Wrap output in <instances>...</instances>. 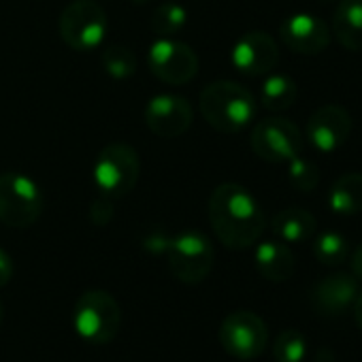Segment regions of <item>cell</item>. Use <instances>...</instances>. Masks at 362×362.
Returning <instances> with one entry per match:
<instances>
[{"instance_id": "cell-1", "label": "cell", "mask_w": 362, "mask_h": 362, "mask_svg": "<svg viewBox=\"0 0 362 362\" xmlns=\"http://www.w3.org/2000/svg\"><path fill=\"white\" fill-rule=\"evenodd\" d=\"M207 214L216 237L228 250H247L264 233L260 203L239 184H220L209 197Z\"/></svg>"}, {"instance_id": "cell-2", "label": "cell", "mask_w": 362, "mask_h": 362, "mask_svg": "<svg viewBox=\"0 0 362 362\" xmlns=\"http://www.w3.org/2000/svg\"><path fill=\"white\" fill-rule=\"evenodd\" d=\"M199 107L203 117L214 130L233 134L250 126V122L256 117L258 105L254 94L245 86L237 81L220 79L209 83L201 92Z\"/></svg>"}, {"instance_id": "cell-3", "label": "cell", "mask_w": 362, "mask_h": 362, "mask_svg": "<svg viewBox=\"0 0 362 362\" xmlns=\"http://www.w3.org/2000/svg\"><path fill=\"white\" fill-rule=\"evenodd\" d=\"M141 160L132 145L115 141L100 149L94 162V184L105 199H122L130 194L139 181Z\"/></svg>"}, {"instance_id": "cell-4", "label": "cell", "mask_w": 362, "mask_h": 362, "mask_svg": "<svg viewBox=\"0 0 362 362\" xmlns=\"http://www.w3.org/2000/svg\"><path fill=\"white\" fill-rule=\"evenodd\" d=\"M73 326L75 332L88 343H111L122 326V309L109 292L88 290L75 303Z\"/></svg>"}, {"instance_id": "cell-5", "label": "cell", "mask_w": 362, "mask_h": 362, "mask_svg": "<svg viewBox=\"0 0 362 362\" xmlns=\"http://www.w3.org/2000/svg\"><path fill=\"white\" fill-rule=\"evenodd\" d=\"M45 207L39 184L26 173H0V222L11 228L33 226Z\"/></svg>"}, {"instance_id": "cell-6", "label": "cell", "mask_w": 362, "mask_h": 362, "mask_svg": "<svg viewBox=\"0 0 362 362\" xmlns=\"http://www.w3.org/2000/svg\"><path fill=\"white\" fill-rule=\"evenodd\" d=\"M164 256L170 273L179 281L190 286L205 281L216 262V252L211 241L199 230H186L170 237Z\"/></svg>"}, {"instance_id": "cell-7", "label": "cell", "mask_w": 362, "mask_h": 362, "mask_svg": "<svg viewBox=\"0 0 362 362\" xmlns=\"http://www.w3.org/2000/svg\"><path fill=\"white\" fill-rule=\"evenodd\" d=\"M60 37L75 52L100 47L107 35V13L96 0H73L60 13Z\"/></svg>"}, {"instance_id": "cell-8", "label": "cell", "mask_w": 362, "mask_h": 362, "mask_svg": "<svg viewBox=\"0 0 362 362\" xmlns=\"http://www.w3.org/2000/svg\"><path fill=\"white\" fill-rule=\"evenodd\" d=\"M220 343L226 354L239 360H254L262 356L269 343L267 322L247 309L233 311L220 324Z\"/></svg>"}, {"instance_id": "cell-9", "label": "cell", "mask_w": 362, "mask_h": 362, "mask_svg": "<svg viewBox=\"0 0 362 362\" xmlns=\"http://www.w3.org/2000/svg\"><path fill=\"white\" fill-rule=\"evenodd\" d=\"M147 64L156 79L168 86H186L199 75L197 52L175 39L160 37L149 45Z\"/></svg>"}, {"instance_id": "cell-10", "label": "cell", "mask_w": 362, "mask_h": 362, "mask_svg": "<svg viewBox=\"0 0 362 362\" xmlns=\"http://www.w3.org/2000/svg\"><path fill=\"white\" fill-rule=\"evenodd\" d=\"M252 149L258 158L267 162H290L303 153L305 141L294 122L286 117H267L258 122L252 130Z\"/></svg>"}, {"instance_id": "cell-11", "label": "cell", "mask_w": 362, "mask_h": 362, "mask_svg": "<svg viewBox=\"0 0 362 362\" xmlns=\"http://www.w3.org/2000/svg\"><path fill=\"white\" fill-rule=\"evenodd\" d=\"M194 111L188 98L179 94H158L145 107L147 128L162 139H175L190 130Z\"/></svg>"}, {"instance_id": "cell-12", "label": "cell", "mask_w": 362, "mask_h": 362, "mask_svg": "<svg viewBox=\"0 0 362 362\" xmlns=\"http://www.w3.org/2000/svg\"><path fill=\"white\" fill-rule=\"evenodd\" d=\"M351 134V115L341 105H324L311 113L305 126L309 145L322 153H332Z\"/></svg>"}, {"instance_id": "cell-13", "label": "cell", "mask_w": 362, "mask_h": 362, "mask_svg": "<svg viewBox=\"0 0 362 362\" xmlns=\"http://www.w3.org/2000/svg\"><path fill=\"white\" fill-rule=\"evenodd\" d=\"M233 66L245 77H262L269 75L275 64L279 62V47L275 39L262 30H254L243 35L233 52H230Z\"/></svg>"}, {"instance_id": "cell-14", "label": "cell", "mask_w": 362, "mask_h": 362, "mask_svg": "<svg viewBox=\"0 0 362 362\" xmlns=\"http://www.w3.org/2000/svg\"><path fill=\"white\" fill-rule=\"evenodd\" d=\"M284 45L300 56H317L330 45V28L313 13L288 16L279 26Z\"/></svg>"}, {"instance_id": "cell-15", "label": "cell", "mask_w": 362, "mask_h": 362, "mask_svg": "<svg viewBox=\"0 0 362 362\" xmlns=\"http://www.w3.org/2000/svg\"><path fill=\"white\" fill-rule=\"evenodd\" d=\"M358 292V279L354 275L334 273L320 279L311 288V305L324 315H337L354 305Z\"/></svg>"}, {"instance_id": "cell-16", "label": "cell", "mask_w": 362, "mask_h": 362, "mask_svg": "<svg viewBox=\"0 0 362 362\" xmlns=\"http://www.w3.org/2000/svg\"><path fill=\"white\" fill-rule=\"evenodd\" d=\"M254 262H256L258 273L264 279L275 281V284L288 281L294 275V269H296L294 254L281 241H262L256 247Z\"/></svg>"}, {"instance_id": "cell-17", "label": "cell", "mask_w": 362, "mask_h": 362, "mask_svg": "<svg viewBox=\"0 0 362 362\" xmlns=\"http://www.w3.org/2000/svg\"><path fill=\"white\" fill-rule=\"evenodd\" d=\"M332 33L347 52H362V0H339L332 11Z\"/></svg>"}, {"instance_id": "cell-18", "label": "cell", "mask_w": 362, "mask_h": 362, "mask_svg": "<svg viewBox=\"0 0 362 362\" xmlns=\"http://www.w3.org/2000/svg\"><path fill=\"white\" fill-rule=\"evenodd\" d=\"M271 228L284 243H303L315 235V218L300 207H288L273 218Z\"/></svg>"}, {"instance_id": "cell-19", "label": "cell", "mask_w": 362, "mask_h": 362, "mask_svg": "<svg viewBox=\"0 0 362 362\" xmlns=\"http://www.w3.org/2000/svg\"><path fill=\"white\" fill-rule=\"evenodd\" d=\"M328 207L337 216L362 214V173L341 175L328 190Z\"/></svg>"}, {"instance_id": "cell-20", "label": "cell", "mask_w": 362, "mask_h": 362, "mask_svg": "<svg viewBox=\"0 0 362 362\" xmlns=\"http://www.w3.org/2000/svg\"><path fill=\"white\" fill-rule=\"evenodd\" d=\"M298 96L296 83L288 75H269L260 88V105L269 111H286Z\"/></svg>"}, {"instance_id": "cell-21", "label": "cell", "mask_w": 362, "mask_h": 362, "mask_svg": "<svg viewBox=\"0 0 362 362\" xmlns=\"http://www.w3.org/2000/svg\"><path fill=\"white\" fill-rule=\"evenodd\" d=\"M313 256L324 267H339L349 256V243L341 233L324 230L313 239Z\"/></svg>"}, {"instance_id": "cell-22", "label": "cell", "mask_w": 362, "mask_h": 362, "mask_svg": "<svg viewBox=\"0 0 362 362\" xmlns=\"http://www.w3.org/2000/svg\"><path fill=\"white\" fill-rule=\"evenodd\" d=\"M186 24H188V11H186V7H181L179 3H162L153 11L151 28H153V33L158 37L173 39L177 33L184 30Z\"/></svg>"}, {"instance_id": "cell-23", "label": "cell", "mask_w": 362, "mask_h": 362, "mask_svg": "<svg viewBox=\"0 0 362 362\" xmlns=\"http://www.w3.org/2000/svg\"><path fill=\"white\" fill-rule=\"evenodd\" d=\"M100 62H103V69L107 71V75L113 79H128L136 71V56L132 54V49H128L124 45L105 47Z\"/></svg>"}, {"instance_id": "cell-24", "label": "cell", "mask_w": 362, "mask_h": 362, "mask_svg": "<svg viewBox=\"0 0 362 362\" xmlns=\"http://www.w3.org/2000/svg\"><path fill=\"white\" fill-rule=\"evenodd\" d=\"M305 354H307V341L300 330L288 328L277 334L273 343L275 362H303Z\"/></svg>"}, {"instance_id": "cell-25", "label": "cell", "mask_w": 362, "mask_h": 362, "mask_svg": "<svg viewBox=\"0 0 362 362\" xmlns=\"http://www.w3.org/2000/svg\"><path fill=\"white\" fill-rule=\"evenodd\" d=\"M288 179L298 192H311L320 184V168L311 160L296 156L288 162Z\"/></svg>"}, {"instance_id": "cell-26", "label": "cell", "mask_w": 362, "mask_h": 362, "mask_svg": "<svg viewBox=\"0 0 362 362\" xmlns=\"http://www.w3.org/2000/svg\"><path fill=\"white\" fill-rule=\"evenodd\" d=\"M90 218H92V222H94V224H98V226H107V224L111 222V218H113V205H111V199H105V197L96 199V201L92 203V207H90Z\"/></svg>"}, {"instance_id": "cell-27", "label": "cell", "mask_w": 362, "mask_h": 362, "mask_svg": "<svg viewBox=\"0 0 362 362\" xmlns=\"http://www.w3.org/2000/svg\"><path fill=\"white\" fill-rule=\"evenodd\" d=\"M168 241H170V237H166V235H162V233H151L149 237H145L143 247H145L149 254L164 256V254H166V247H168Z\"/></svg>"}, {"instance_id": "cell-28", "label": "cell", "mask_w": 362, "mask_h": 362, "mask_svg": "<svg viewBox=\"0 0 362 362\" xmlns=\"http://www.w3.org/2000/svg\"><path fill=\"white\" fill-rule=\"evenodd\" d=\"M13 277V262L7 252L0 250V288H5Z\"/></svg>"}, {"instance_id": "cell-29", "label": "cell", "mask_w": 362, "mask_h": 362, "mask_svg": "<svg viewBox=\"0 0 362 362\" xmlns=\"http://www.w3.org/2000/svg\"><path fill=\"white\" fill-rule=\"evenodd\" d=\"M351 273L356 279L362 281V245H358L356 252L351 254Z\"/></svg>"}, {"instance_id": "cell-30", "label": "cell", "mask_w": 362, "mask_h": 362, "mask_svg": "<svg viewBox=\"0 0 362 362\" xmlns=\"http://www.w3.org/2000/svg\"><path fill=\"white\" fill-rule=\"evenodd\" d=\"M354 315H356L358 326L362 328V292H358V296L354 300Z\"/></svg>"}, {"instance_id": "cell-31", "label": "cell", "mask_w": 362, "mask_h": 362, "mask_svg": "<svg viewBox=\"0 0 362 362\" xmlns=\"http://www.w3.org/2000/svg\"><path fill=\"white\" fill-rule=\"evenodd\" d=\"M130 3H134V5H145V3H149V0H130Z\"/></svg>"}, {"instance_id": "cell-32", "label": "cell", "mask_w": 362, "mask_h": 362, "mask_svg": "<svg viewBox=\"0 0 362 362\" xmlns=\"http://www.w3.org/2000/svg\"><path fill=\"white\" fill-rule=\"evenodd\" d=\"M3 315H5V309H3V305H0V324H3Z\"/></svg>"}, {"instance_id": "cell-33", "label": "cell", "mask_w": 362, "mask_h": 362, "mask_svg": "<svg viewBox=\"0 0 362 362\" xmlns=\"http://www.w3.org/2000/svg\"><path fill=\"white\" fill-rule=\"evenodd\" d=\"M326 3H339V0H326Z\"/></svg>"}]
</instances>
